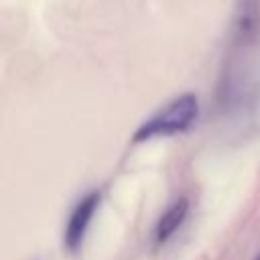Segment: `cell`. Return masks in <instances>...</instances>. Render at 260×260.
Segmentation results:
<instances>
[{
    "label": "cell",
    "instance_id": "6da1fadb",
    "mask_svg": "<svg viewBox=\"0 0 260 260\" xmlns=\"http://www.w3.org/2000/svg\"><path fill=\"white\" fill-rule=\"evenodd\" d=\"M199 118V98L195 93H181L154 112L150 118L140 122L134 130V142H146L152 138H167L189 130Z\"/></svg>",
    "mask_w": 260,
    "mask_h": 260
},
{
    "label": "cell",
    "instance_id": "7a4b0ae2",
    "mask_svg": "<svg viewBox=\"0 0 260 260\" xmlns=\"http://www.w3.org/2000/svg\"><path fill=\"white\" fill-rule=\"evenodd\" d=\"M98 207H100V193L98 191H89L71 209L67 225H65V232H63V246L69 252H77L81 248V244L85 240V234H87V228H89Z\"/></svg>",
    "mask_w": 260,
    "mask_h": 260
},
{
    "label": "cell",
    "instance_id": "3957f363",
    "mask_svg": "<svg viewBox=\"0 0 260 260\" xmlns=\"http://www.w3.org/2000/svg\"><path fill=\"white\" fill-rule=\"evenodd\" d=\"M260 35V0H236L232 20V41L240 49H248Z\"/></svg>",
    "mask_w": 260,
    "mask_h": 260
},
{
    "label": "cell",
    "instance_id": "277c9868",
    "mask_svg": "<svg viewBox=\"0 0 260 260\" xmlns=\"http://www.w3.org/2000/svg\"><path fill=\"white\" fill-rule=\"evenodd\" d=\"M187 213H189V201H187V199L175 201V203L158 217V221H156V225H154V232H152L154 246H165V244L177 234V230L185 223Z\"/></svg>",
    "mask_w": 260,
    "mask_h": 260
},
{
    "label": "cell",
    "instance_id": "5b68a950",
    "mask_svg": "<svg viewBox=\"0 0 260 260\" xmlns=\"http://www.w3.org/2000/svg\"><path fill=\"white\" fill-rule=\"evenodd\" d=\"M254 260H260V254H258V256H256V258H254Z\"/></svg>",
    "mask_w": 260,
    "mask_h": 260
}]
</instances>
